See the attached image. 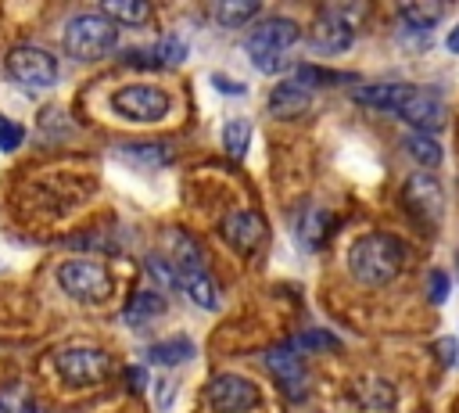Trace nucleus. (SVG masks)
<instances>
[{"mask_svg": "<svg viewBox=\"0 0 459 413\" xmlns=\"http://www.w3.org/2000/svg\"><path fill=\"white\" fill-rule=\"evenodd\" d=\"M359 104L377 108V111H391L398 119H405L412 129L420 133H434L437 126H445V101L427 90V86H409V83H366L355 86L351 93Z\"/></svg>", "mask_w": 459, "mask_h": 413, "instance_id": "nucleus-1", "label": "nucleus"}, {"mask_svg": "<svg viewBox=\"0 0 459 413\" xmlns=\"http://www.w3.org/2000/svg\"><path fill=\"white\" fill-rule=\"evenodd\" d=\"M409 259V248L394 233H362L348 248V273L366 287L391 284Z\"/></svg>", "mask_w": 459, "mask_h": 413, "instance_id": "nucleus-2", "label": "nucleus"}, {"mask_svg": "<svg viewBox=\"0 0 459 413\" xmlns=\"http://www.w3.org/2000/svg\"><path fill=\"white\" fill-rule=\"evenodd\" d=\"M169 244H172V262L179 269V287L186 291V298L194 305H201V309H215L219 305V284L208 273L204 255L194 244V237H186L183 230H172L169 233Z\"/></svg>", "mask_w": 459, "mask_h": 413, "instance_id": "nucleus-3", "label": "nucleus"}, {"mask_svg": "<svg viewBox=\"0 0 459 413\" xmlns=\"http://www.w3.org/2000/svg\"><path fill=\"white\" fill-rule=\"evenodd\" d=\"M118 47V25L97 11H82L65 25V50L75 61H100Z\"/></svg>", "mask_w": 459, "mask_h": 413, "instance_id": "nucleus-4", "label": "nucleus"}, {"mask_svg": "<svg viewBox=\"0 0 459 413\" xmlns=\"http://www.w3.org/2000/svg\"><path fill=\"white\" fill-rule=\"evenodd\" d=\"M54 370L68 388H97L115 377V356L93 345H68L54 356Z\"/></svg>", "mask_w": 459, "mask_h": 413, "instance_id": "nucleus-5", "label": "nucleus"}, {"mask_svg": "<svg viewBox=\"0 0 459 413\" xmlns=\"http://www.w3.org/2000/svg\"><path fill=\"white\" fill-rule=\"evenodd\" d=\"M57 284H61V291L68 298L86 302V305H100L115 291L111 273L100 262H93V259H68V262H61L57 266Z\"/></svg>", "mask_w": 459, "mask_h": 413, "instance_id": "nucleus-6", "label": "nucleus"}, {"mask_svg": "<svg viewBox=\"0 0 459 413\" xmlns=\"http://www.w3.org/2000/svg\"><path fill=\"white\" fill-rule=\"evenodd\" d=\"M7 72H11L14 83L32 86V90H47V86H54L57 75H61L57 57H54L50 50H43V47H32V43L11 47V54H7Z\"/></svg>", "mask_w": 459, "mask_h": 413, "instance_id": "nucleus-7", "label": "nucleus"}, {"mask_svg": "<svg viewBox=\"0 0 459 413\" xmlns=\"http://www.w3.org/2000/svg\"><path fill=\"white\" fill-rule=\"evenodd\" d=\"M111 108L129 119V122H158L169 115L172 108V97L161 90V86H151V83H129L122 86L115 97H111Z\"/></svg>", "mask_w": 459, "mask_h": 413, "instance_id": "nucleus-8", "label": "nucleus"}, {"mask_svg": "<svg viewBox=\"0 0 459 413\" xmlns=\"http://www.w3.org/2000/svg\"><path fill=\"white\" fill-rule=\"evenodd\" d=\"M298 40H301V25H298L294 18H287V14H269V18H262V22L251 29V36L244 40V50L251 54V61H255V57H283Z\"/></svg>", "mask_w": 459, "mask_h": 413, "instance_id": "nucleus-9", "label": "nucleus"}, {"mask_svg": "<svg viewBox=\"0 0 459 413\" xmlns=\"http://www.w3.org/2000/svg\"><path fill=\"white\" fill-rule=\"evenodd\" d=\"M208 406L215 413H251L262 406V391L255 381L240 377V373H215L208 381Z\"/></svg>", "mask_w": 459, "mask_h": 413, "instance_id": "nucleus-10", "label": "nucleus"}, {"mask_svg": "<svg viewBox=\"0 0 459 413\" xmlns=\"http://www.w3.org/2000/svg\"><path fill=\"white\" fill-rule=\"evenodd\" d=\"M308 43L312 50L319 54H341L355 43V22H351V11L344 7H323L312 22V32H308Z\"/></svg>", "mask_w": 459, "mask_h": 413, "instance_id": "nucleus-11", "label": "nucleus"}, {"mask_svg": "<svg viewBox=\"0 0 459 413\" xmlns=\"http://www.w3.org/2000/svg\"><path fill=\"white\" fill-rule=\"evenodd\" d=\"M402 198L416 212V219H423V223H437L445 212V194L430 172H412L402 187Z\"/></svg>", "mask_w": 459, "mask_h": 413, "instance_id": "nucleus-12", "label": "nucleus"}, {"mask_svg": "<svg viewBox=\"0 0 459 413\" xmlns=\"http://www.w3.org/2000/svg\"><path fill=\"white\" fill-rule=\"evenodd\" d=\"M265 366L276 373V381L283 384V391L290 399H301L305 395V363H301V352L294 345H276L265 352Z\"/></svg>", "mask_w": 459, "mask_h": 413, "instance_id": "nucleus-13", "label": "nucleus"}, {"mask_svg": "<svg viewBox=\"0 0 459 413\" xmlns=\"http://www.w3.org/2000/svg\"><path fill=\"white\" fill-rule=\"evenodd\" d=\"M222 237H226L240 255H251V251L262 244V237H265V219H262L258 212H251V208L230 212V215L222 219Z\"/></svg>", "mask_w": 459, "mask_h": 413, "instance_id": "nucleus-14", "label": "nucleus"}, {"mask_svg": "<svg viewBox=\"0 0 459 413\" xmlns=\"http://www.w3.org/2000/svg\"><path fill=\"white\" fill-rule=\"evenodd\" d=\"M445 14L441 4H405L398 11V22H402V40L409 43H427L430 40V29L437 25V18Z\"/></svg>", "mask_w": 459, "mask_h": 413, "instance_id": "nucleus-15", "label": "nucleus"}, {"mask_svg": "<svg viewBox=\"0 0 459 413\" xmlns=\"http://www.w3.org/2000/svg\"><path fill=\"white\" fill-rule=\"evenodd\" d=\"M115 154L122 158V162H129L133 169H143V172H154V169H165L172 158H176V151H172V144H165V140H143V144H122V147H115Z\"/></svg>", "mask_w": 459, "mask_h": 413, "instance_id": "nucleus-16", "label": "nucleus"}, {"mask_svg": "<svg viewBox=\"0 0 459 413\" xmlns=\"http://www.w3.org/2000/svg\"><path fill=\"white\" fill-rule=\"evenodd\" d=\"M308 104H312V90H305L298 79H283L269 93V115L276 119H298L308 111Z\"/></svg>", "mask_w": 459, "mask_h": 413, "instance_id": "nucleus-17", "label": "nucleus"}, {"mask_svg": "<svg viewBox=\"0 0 459 413\" xmlns=\"http://www.w3.org/2000/svg\"><path fill=\"white\" fill-rule=\"evenodd\" d=\"M330 233V212L319 208V205H301L298 212V223H294V237L305 251H319L323 241Z\"/></svg>", "mask_w": 459, "mask_h": 413, "instance_id": "nucleus-18", "label": "nucleus"}, {"mask_svg": "<svg viewBox=\"0 0 459 413\" xmlns=\"http://www.w3.org/2000/svg\"><path fill=\"white\" fill-rule=\"evenodd\" d=\"M158 316H165V298L158 291H136L126 309H122V320L129 327H143V323H154Z\"/></svg>", "mask_w": 459, "mask_h": 413, "instance_id": "nucleus-19", "label": "nucleus"}, {"mask_svg": "<svg viewBox=\"0 0 459 413\" xmlns=\"http://www.w3.org/2000/svg\"><path fill=\"white\" fill-rule=\"evenodd\" d=\"M402 147H405V154H409L412 162H420V165H427V169H437V165H441V144L434 140V133L409 129V133L402 136Z\"/></svg>", "mask_w": 459, "mask_h": 413, "instance_id": "nucleus-20", "label": "nucleus"}, {"mask_svg": "<svg viewBox=\"0 0 459 413\" xmlns=\"http://www.w3.org/2000/svg\"><path fill=\"white\" fill-rule=\"evenodd\" d=\"M355 399L362 409H377V413H391L394 409V388L384 377H366L355 388Z\"/></svg>", "mask_w": 459, "mask_h": 413, "instance_id": "nucleus-21", "label": "nucleus"}, {"mask_svg": "<svg viewBox=\"0 0 459 413\" xmlns=\"http://www.w3.org/2000/svg\"><path fill=\"white\" fill-rule=\"evenodd\" d=\"M100 14L111 18L115 25H143L151 22V4L147 0H104Z\"/></svg>", "mask_w": 459, "mask_h": 413, "instance_id": "nucleus-22", "label": "nucleus"}, {"mask_svg": "<svg viewBox=\"0 0 459 413\" xmlns=\"http://www.w3.org/2000/svg\"><path fill=\"white\" fill-rule=\"evenodd\" d=\"M147 359L158 363V366H179L186 359H194V341L190 338H169V341H158L147 348Z\"/></svg>", "mask_w": 459, "mask_h": 413, "instance_id": "nucleus-23", "label": "nucleus"}, {"mask_svg": "<svg viewBox=\"0 0 459 413\" xmlns=\"http://www.w3.org/2000/svg\"><path fill=\"white\" fill-rule=\"evenodd\" d=\"M258 14V4L255 0H219L212 7V18L222 25V29H237L244 22H251Z\"/></svg>", "mask_w": 459, "mask_h": 413, "instance_id": "nucleus-24", "label": "nucleus"}, {"mask_svg": "<svg viewBox=\"0 0 459 413\" xmlns=\"http://www.w3.org/2000/svg\"><path fill=\"white\" fill-rule=\"evenodd\" d=\"M247 144H251V126L244 119H230L222 126V147H226V154L244 158L247 154Z\"/></svg>", "mask_w": 459, "mask_h": 413, "instance_id": "nucleus-25", "label": "nucleus"}, {"mask_svg": "<svg viewBox=\"0 0 459 413\" xmlns=\"http://www.w3.org/2000/svg\"><path fill=\"white\" fill-rule=\"evenodd\" d=\"M147 273H151L154 284L165 287V291H176V287H179V269H176V262L165 259V255H147Z\"/></svg>", "mask_w": 459, "mask_h": 413, "instance_id": "nucleus-26", "label": "nucleus"}, {"mask_svg": "<svg viewBox=\"0 0 459 413\" xmlns=\"http://www.w3.org/2000/svg\"><path fill=\"white\" fill-rule=\"evenodd\" d=\"M151 54H154L158 68H161V65H179V61L186 57V43L176 40V36H165V40H158V43L151 47Z\"/></svg>", "mask_w": 459, "mask_h": 413, "instance_id": "nucleus-27", "label": "nucleus"}, {"mask_svg": "<svg viewBox=\"0 0 459 413\" xmlns=\"http://www.w3.org/2000/svg\"><path fill=\"white\" fill-rule=\"evenodd\" d=\"M294 348H298V352H301V348H308V352H326V348H337V338H333L330 330H305V334H298Z\"/></svg>", "mask_w": 459, "mask_h": 413, "instance_id": "nucleus-28", "label": "nucleus"}, {"mask_svg": "<svg viewBox=\"0 0 459 413\" xmlns=\"http://www.w3.org/2000/svg\"><path fill=\"white\" fill-rule=\"evenodd\" d=\"M22 140H25V129H22L18 122H11L7 115H0V151L7 154V151H14Z\"/></svg>", "mask_w": 459, "mask_h": 413, "instance_id": "nucleus-29", "label": "nucleus"}, {"mask_svg": "<svg viewBox=\"0 0 459 413\" xmlns=\"http://www.w3.org/2000/svg\"><path fill=\"white\" fill-rule=\"evenodd\" d=\"M445 298H448V273L445 269H434L430 273V302L441 305Z\"/></svg>", "mask_w": 459, "mask_h": 413, "instance_id": "nucleus-30", "label": "nucleus"}, {"mask_svg": "<svg viewBox=\"0 0 459 413\" xmlns=\"http://www.w3.org/2000/svg\"><path fill=\"white\" fill-rule=\"evenodd\" d=\"M122 57H126V65H147V68H158V61H154V54H151V47H147V50H140V47H136V50H126Z\"/></svg>", "mask_w": 459, "mask_h": 413, "instance_id": "nucleus-31", "label": "nucleus"}, {"mask_svg": "<svg viewBox=\"0 0 459 413\" xmlns=\"http://www.w3.org/2000/svg\"><path fill=\"white\" fill-rule=\"evenodd\" d=\"M212 83H215V90H219V93H233V97H240V93H244V83H237V79L212 75Z\"/></svg>", "mask_w": 459, "mask_h": 413, "instance_id": "nucleus-32", "label": "nucleus"}, {"mask_svg": "<svg viewBox=\"0 0 459 413\" xmlns=\"http://www.w3.org/2000/svg\"><path fill=\"white\" fill-rule=\"evenodd\" d=\"M445 43H448V50H452V54H459V25L448 32V40H445Z\"/></svg>", "mask_w": 459, "mask_h": 413, "instance_id": "nucleus-33", "label": "nucleus"}, {"mask_svg": "<svg viewBox=\"0 0 459 413\" xmlns=\"http://www.w3.org/2000/svg\"><path fill=\"white\" fill-rule=\"evenodd\" d=\"M22 413H43V409H39V406H32V402H29V406H25V409H22Z\"/></svg>", "mask_w": 459, "mask_h": 413, "instance_id": "nucleus-34", "label": "nucleus"}]
</instances>
